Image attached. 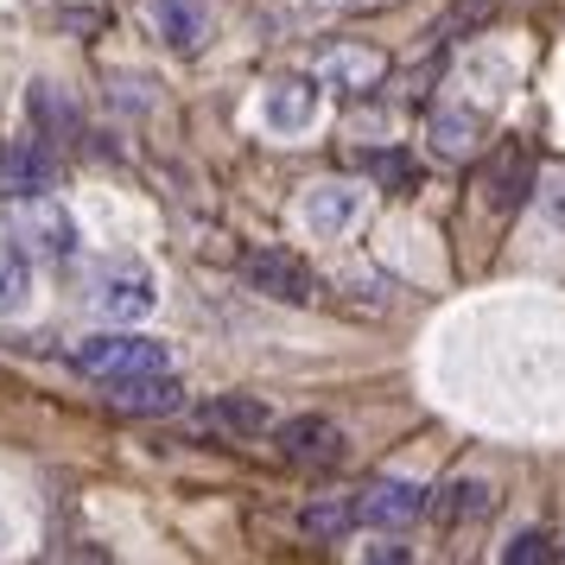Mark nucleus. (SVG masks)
<instances>
[{"label":"nucleus","mask_w":565,"mask_h":565,"mask_svg":"<svg viewBox=\"0 0 565 565\" xmlns=\"http://www.w3.org/2000/svg\"><path fill=\"white\" fill-rule=\"evenodd\" d=\"M71 362H77V375L108 387V382H128V375L172 369V350H166L159 337H140V331H96L71 350Z\"/></svg>","instance_id":"f257e3e1"},{"label":"nucleus","mask_w":565,"mask_h":565,"mask_svg":"<svg viewBox=\"0 0 565 565\" xmlns=\"http://www.w3.org/2000/svg\"><path fill=\"white\" fill-rule=\"evenodd\" d=\"M495 509V489L483 483V477H451V483L438 489L433 514L445 521V527H458V521H483V514Z\"/></svg>","instance_id":"2eb2a0df"},{"label":"nucleus","mask_w":565,"mask_h":565,"mask_svg":"<svg viewBox=\"0 0 565 565\" xmlns=\"http://www.w3.org/2000/svg\"><path fill=\"white\" fill-rule=\"evenodd\" d=\"M350 509H356V521H369V527H413L419 514L433 509V495L413 483V477H375V483H362V495Z\"/></svg>","instance_id":"6e6552de"},{"label":"nucleus","mask_w":565,"mask_h":565,"mask_svg":"<svg viewBox=\"0 0 565 565\" xmlns=\"http://www.w3.org/2000/svg\"><path fill=\"white\" fill-rule=\"evenodd\" d=\"M274 438H280L286 463H299V470H331V463H343V433H337L324 413H299Z\"/></svg>","instance_id":"9b49d317"},{"label":"nucleus","mask_w":565,"mask_h":565,"mask_svg":"<svg viewBox=\"0 0 565 565\" xmlns=\"http://www.w3.org/2000/svg\"><path fill=\"white\" fill-rule=\"evenodd\" d=\"M39 191H57V159L45 140H13L0 147V198H39Z\"/></svg>","instance_id":"9d476101"},{"label":"nucleus","mask_w":565,"mask_h":565,"mask_svg":"<svg viewBox=\"0 0 565 565\" xmlns=\"http://www.w3.org/2000/svg\"><path fill=\"white\" fill-rule=\"evenodd\" d=\"M483 134H489V103H463V96H451V103H438L433 115H426V140H433L438 159L483 153Z\"/></svg>","instance_id":"0eeeda50"},{"label":"nucleus","mask_w":565,"mask_h":565,"mask_svg":"<svg viewBox=\"0 0 565 565\" xmlns=\"http://www.w3.org/2000/svg\"><path fill=\"white\" fill-rule=\"evenodd\" d=\"M108 407L115 413H179L184 407V382L172 369H153V375H128V382H108Z\"/></svg>","instance_id":"ddd939ff"},{"label":"nucleus","mask_w":565,"mask_h":565,"mask_svg":"<svg viewBox=\"0 0 565 565\" xmlns=\"http://www.w3.org/2000/svg\"><path fill=\"white\" fill-rule=\"evenodd\" d=\"M362 559L369 565H413V546H401V540H369Z\"/></svg>","instance_id":"5701e85b"},{"label":"nucleus","mask_w":565,"mask_h":565,"mask_svg":"<svg viewBox=\"0 0 565 565\" xmlns=\"http://www.w3.org/2000/svg\"><path fill=\"white\" fill-rule=\"evenodd\" d=\"M362 172L375 184H387V191H413L419 184V172H413L407 153H362Z\"/></svg>","instance_id":"6ab92c4d"},{"label":"nucleus","mask_w":565,"mask_h":565,"mask_svg":"<svg viewBox=\"0 0 565 565\" xmlns=\"http://www.w3.org/2000/svg\"><path fill=\"white\" fill-rule=\"evenodd\" d=\"M147 13H153V32L179 57H198L210 45V32H216L210 0H147Z\"/></svg>","instance_id":"f8f14e48"},{"label":"nucleus","mask_w":565,"mask_h":565,"mask_svg":"<svg viewBox=\"0 0 565 565\" xmlns=\"http://www.w3.org/2000/svg\"><path fill=\"white\" fill-rule=\"evenodd\" d=\"M204 426H223V433H260L267 426V407L248 401V394H223L204 407Z\"/></svg>","instance_id":"f3484780"},{"label":"nucleus","mask_w":565,"mask_h":565,"mask_svg":"<svg viewBox=\"0 0 565 565\" xmlns=\"http://www.w3.org/2000/svg\"><path fill=\"white\" fill-rule=\"evenodd\" d=\"M153 306H159V280L140 260H115L89 286V311L108 318V324H140V318H153Z\"/></svg>","instance_id":"7ed1b4c3"},{"label":"nucleus","mask_w":565,"mask_h":565,"mask_svg":"<svg viewBox=\"0 0 565 565\" xmlns=\"http://www.w3.org/2000/svg\"><path fill=\"white\" fill-rule=\"evenodd\" d=\"M26 299H32V260L20 248H0V318L26 311Z\"/></svg>","instance_id":"a211bd4d"},{"label":"nucleus","mask_w":565,"mask_h":565,"mask_svg":"<svg viewBox=\"0 0 565 565\" xmlns=\"http://www.w3.org/2000/svg\"><path fill=\"white\" fill-rule=\"evenodd\" d=\"M534 198H540V216H546V230H559V235H565V172H553L546 184H534Z\"/></svg>","instance_id":"4be33fe9"},{"label":"nucleus","mask_w":565,"mask_h":565,"mask_svg":"<svg viewBox=\"0 0 565 565\" xmlns=\"http://www.w3.org/2000/svg\"><path fill=\"white\" fill-rule=\"evenodd\" d=\"M318 115H324V77L311 71V77H274L267 89H260V128L267 134H311L318 128Z\"/></svg>","instance_id":"20e7f679"},{"label":"nucleus","mask_w":565,"mask_h":565,"mask_svg":"<svg viewBox=\"0 0 565 565\" xmlns=\"http://www.w3.org/2000/svg\"><path fill=\"white\" fill-rule=\"evenodd\" d=\"M292 7H306V13H343V7H356V0H292Z\"/></svg>","instance_id":"b1692460"},{"label":"nucleus","mask_w":565,"mask_h":565,"mask_svg":"<svg viewBox=\"0 0 565 565\" xmlns=\"http://www.w3.org/2000/svg\"><path fill=\"white\" fill-rule=\"evenodd\" d=\"M318 77H324V89L369 96V89H382V77H387V52L382 45H362V39H343V45H331V52L318 57Z\"/></svg>","instance_id":"1a4fd4ad"},{"label":"nucleus","mask_w":565,"mask_h":565,"mask_svg":"<svg viewBox=\"0 0 565 565\" xmlns=\"http://www.w3.org/2000/svg\"><path fill=\"white\" fill-rule=\"evenodd\" d=\"M26 108H32V121H39V134H45V140H57V147L83 134V121H77V108H71V96H64V89H52V83H32Z\"/></svg>","instance_id":"dca6fc26"},{"label":"nucleus","mask_w":565,"mask_h":565,"mask_svg":"<svg viewBox=\"0 0 565 565\" xmlns=\"http://www.w3.org/2000/svg\"><path fill=\"white\" fill-rule=\"evenodd\" d=\"M546 559H559V546L540 534V527H521V534L502 546V565H546Z\"/></svg>","instance_id":"aec40b11"},{"label":"nucleus","mask_w":565,"mask_h":565,"mask_svg":"<svg viewBox=\"0 0 565 565\" xmlns=\"http://www.w3.org/2000/svg\"><path fill=\"white\" fill-rule=\"evenodd\" d=\"M534 159L521 153V147H502L495 153V166H489V179H483V191H489V204L495 210H521L527 198H534Z\"/></svg>","instance_id":"4468645a"},{"label":"nucleus","mask_w":565,"mask_h":565,"mask_svg":"<svg viewBox=\"0 0 565 565\" xmlns=\"http://www.w3.org/2000/svg\"><path fill=\"white\" fill-rule=\"evenodd\" d=\"M362 210H369V191L350 179H324L306 191V204H299V223H306L318 242H343L350 230H362Z\"/></svg>","instance_id":"423d86ee"},{"label":"nucleus","mask_w":565,"mask_h":565,"mask_svg":"<svg viewBox=\"0 0 565 565\" xmlns=\"http://www.w3.org/2000/svg\"><path fill=\"white\" fill-rule=\"evenodd\" d=\"M7 235H13V248L26 260H71L77 255V216L57 204L52 191H39V198H13L7 204Z\"/></svg>","instance_id":"f03ea898"},{"label":"nucleus","mask_w":565,"mask_h":565,"mask_svg":"<svg viewBox=\"0 0 565 565\" xmlns=\"http://www.w3.org/2000/svg\"><path fill=\"white\" fill-rule=\"evenodd\" d=\"M350 521H356V509H350V502H318V509H306V534L311 540H337Z\"/></svg>","instance_id":"412c9836"},{"label":"nucleus","mask_w":565,"mask_h":565,"mask_svg":"<svg viewBox=\"0 0 565 565\" xmlns=\"http://www.w3.org/2000/svg\"><path fill=\"white\" fill-rule=\"evenodd\" d=\"M242 280L255 286L260 299H274V306H311L318 299V274L299 255H286V248H255L242 260Z\"/></svg>","instance_id":"39448f33"}]
</instances>
